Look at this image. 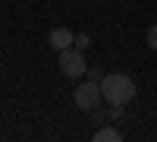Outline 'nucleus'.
<instances>
[{"label": "nucleus", "mask_w": 157, "mask_h": 142, "mask_svg": "<svg viewBox=\"0 0 157 142\" xmlns=\"http://www.w3.org/2000/svg\"><path fill=\"white\" fill-rule=\"evenodd\" d=\"M47 44L54 47V51H66V47L75 44V35L66 29V25H60V29H54V32L47 35Z\"/></svg>", "instance_id": "4"}, {"label": "nucleus", "mask_w": 157, "mask_h": 142, "mask_svg": "<svg viewBox=\"0 0 157 142\" xmlns=\"http://www.w3.org/2000/svg\"><path fill=\"white\" fill-rule=\"evenodd\" d=\"M88 79H94V82H101V79H104V73H101V70H88Z\"/></svg>", "instance_id": "8"}, {"label": "nucleus", "mask_w": 157, "mask_h": 142, "mask_svg": "<svg viewBox=\"0 0 157 142\" xmlns=\"http://www.w3.org/2000/svg\"><path fill=\"white\" fill-rule=\"evenodd\" d=\"M60 70H63V76H69V79L85 76L88 73V67H85V51H78V47L60 51Z\"/></svg>", "instance_id": "3"}, {"label": "nucleus", "mask_w": 157, "mask_h": 142, "mask_svg": "<svg viewBox=\"0 0 157 142\" xmlns=\"http://www.w3.org/2000/svg\"><path fill=\"white\" fill-rule=\"evenodd\" d=\"M75 47H78V51H88V47H91V38H88V32H85V35H75Z\"/></svg>", "instance_id": "6"}, {"label": "nucleus", "mask_w": 157, "mask_h": 142, "mask_svg": "<svg viewBox=\"0 0 157 142\" xmlns=\"http://www.w3.org/2000/svg\"><path fill=\"white\" fill-rule=\"evenodd\" d=\"M91 139H94V142H120V139H123V133L116 130V126H104V130H98Z\"/></svg>", "instance_id": "5"}, {"label": "nucleus", "mask_w": 157, "mask_h": 142, "mask_svg": "<svg viewBox=\"0 0 157 142\" xmlns=\"http://www.w3.org/2000/svg\"><path fill=\"white\" fill-rule=\"evenodd\" d=\"M101 92H104V98L110 101V104H129L135 95H138V88H135V82L129 79V76H123V73H107L101 79Z\"/></svg>", "instance_id": "1"}, {"label": "nucleus", "mask_w": 157, "mask_h": 142, "mask_svg": "<svg viewBox=\"0 0 157 142\" xmlns=\"http://www.w3.org/2000/svg\"><path fill=\"white\" fill-rule=\"evenodd\" d=\"M72 98H75V108H78V111H85V114H91V111H98V104H101V98H104V92H101V82H94V79H88V82H82V85H75V92H72Z\"/></svg>", "instance_id": "2"}, {"label": "nucleus", "mask_w": 157, "mask_h": 142, "mask_svg": "<svg viewBox=\"0 0 157 142\" xmlns=\"http://www.w3.org/2000/svg\"><path fill=\"white\" fill-rule=\"evenodd\" d=\"M148 47L157 51V25H151V29H148Z\"/></svg>", "instance_id": "7"}]
</instances>
